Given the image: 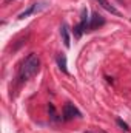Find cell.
Listing matches in <instances>:
<instances>
[{
  "label": "cell",
  "instance_id": "1",
  "mask_svg": "<svg viewBox=\"0 0 131 133\" xmlns=\"http://www.w3.org/2000/svg\"><path fill=\"white\" fill-rule=\"evenodd\" d=\"M39 68H40V59H39V56H37L35 53L28 54V57L23 61V64H22V66H20L19 79H20L22 82H25V81L31 79L33 76L37 74Z\"/></svg>",
  "mask_w": 131,
  "mask_h": 133
},
{
  "label": "cell",
  "instance_id": "2",
  "mask_svg": "<svg viewBox=\"0 0 131 133\" xmlns=\"http://www.w3.org/2000/svg\"><path fill=\"white\" fill-rule=\"evenodd\" d=\"M82 113L79 111V108L71 104V102H66L65 107H63V119L65 121H69V119H74V118H80Z\"/></svg>",
  "mask_w": 131,
  "mask_h": 133
},
{
  "label": "cell",
  "instance_id": "3",
  "mask_svg": "<svg viewBox=\"0 0 131 133\" xmlns=\"http://www.w3.org/2000/svg\"><path fill=\"white\" fill-rule=\"evenodd\" d=\"M90 30V23H88V14H86V9L82 11V19H80V23L74 28V36L76 37H80L83 31Z\"/></svg>",
  "mask_w": 131,
  "mask_h": 133
},
{
  "label": "cell",
  "instance_id": "4",
  "mask_svg": "<svg viewBox=\"0 0 131 133\" xmlns=\"http://www.w3.org/2000/svg\"><path fill=\"white\" fill-rule=\"evenodd\" d=\"M46 8V3L45 2H40V3H33V5H30V8L28 9H25L23 12H20L19 14V19H25V17H28V16H31V14H37V12H40L42 9H45Z\"/></svg>",
  "mask_w": 131,
  "mask_h": 133
},
{
  "label": "cell",
  "instance_id": "5",
  "mask_svg": "<svg viewBox=\"0 0 131 133\" xmlns=\"http://www.w3.org/2000/svg\"><path fill=\"white\" fill-rule=\"evenodd\" d=\"M103 23H105V19H103L100 14L94 12L93 17H91V20H90V30H96V28H99V26H102Z\"/></svg>",
  "mask_w": 131,
  "mask_h": 133
},
{
  "label": "cell",
  "instance_id": "6",
  "mask_svg": "<svg viewBox=\"0 0 131 133\" xmlns=\"http://www.w3.org/2000/svg\"><path fill=\"white\" fill-rule=\"evenodd\" d=\"M96 2H99V5H100L102 8H105L108 12H111V14H114V16H122V14H120V12H119V11L111 5L108 0H96Z\"/></svg>",
  "mask_w": 131,
  "mask_h": 133
},
{
  "label": "cell",
  "instance_id": "7",
  "mask_svg": "<svg viewBox=\"0 0 131 133\" xmlns=\"http://www.w3.org/2000/svg\"><path fill=\"white\" fill-rule=\"evenodd\" d=\"M60 34H62V37H63V43H65L66 48H69V33H68V26H66L65 23L60 26Z\"/></svg>",
  "mask_w": 131,
  "mask_h": 133
},
{
  "label": "cell",
  "instance_id": "8",
  "mask_svg": "<svg viewBox=\"0 0 131 133\" xmlns=\"http://www.w3.org/2000/svg\"><path fill=\"white\" fill-rule=\"evenodd\" d=\"M57 64L60 66V70L63 71V73H68V68H66V57L63 54H59V57H57Z\"/></svg>",
  "mask_w": 131,
  "mask_h": 133
},
{
  "label": "cell",
  "instance_id": "9",
  "mask_svg": "<svg viewBox=\"0 0 131 133\" xmlns=\"http://www.w3.org/2000/svg\"><path fill=\"white\" fill-rule=\"evenodd\" d=\"M117 124H119V125H120V127H122L123 130H128V125H127V124H125V122H123L122 119H117Z\"/></svg>",
  "mask_w": 131,
  "mask_h": 133
},
{
  "label": "cell",
  "instance_id": "10",
  "mask_svg": "<svg viewBox=\"0 0 131 133\" xmlns=\"http://www.w3.org/2000/svg\"><path fill=\"white\" fill-rule=\"evenodd\" d=\"M117 2H120V3H123V2H125V0H117Z\"/></svg>",
  "mask_w": 131,
  "mask_h": 133
},
{
  "label": "cell",
  "instance_id": "11",
  "mask_svg": "<svg viewBox=\"0 0 131 133\" xmlns=\"http://www.w3.org/2000/svg\"><path fill=\"white\" fill-rule=\"evenodd\" d=\"M6 2H11V0H6Z\"/></svg>",
  "mask_w": 131,
  "mask_h": 133
}]
</instances>
